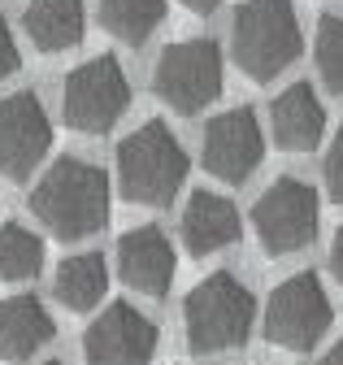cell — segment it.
Here are the masks:
<instances>
[{
	"label": "cell",
	"instance_id": "cell-23",
	"mask_svg": "<svg viewBox=\"0 0 343 365\" xmlns=\"http://www.w3.org/2000/svg\"><path fill=\"white\" fill-rule=\"evenodd\" d=\"M330 274H334L339 287H343V226H339L334 240H330Z\"/></svg>",
	"mask_w": 343,
	"mask_h": 365
},
{
	"label": "cell",
	"instance_id": "cell-13",
	"mask_svg": "<svg viewBox=\"0 0 343 365\" xmlns=\"http://www.w3.org/2000/svg\"><path fill=\"white\" fill-rule=\"evenodd\" d=\"M179 235H183V248L191 257H209V252L231 248L243 235V222H239V209L226 196H218V192H196L187 200V209H183Z\"/></svg>",
	"mask_w": 343,
	"mask_h": 365
},
{
	"label": "cell",
	"instance_id": "cell-7",
	"mask_svg": "<svg viewBox=\"0 0 343 365\" xmlns=\"http://www.w3.org/2000/svg\"><path fill=\"white\" fill-rule=\"evenodd\" d=\"M330 317L334 309L322 279L313 269H300L287 283H278L274 296L265 300V339L287 352H309L330 331Z\"/></svg>",
	"mask_w": 343,
	"mask_h": 365
},
{
	"label": "cell",
	"instance_id": "cell-9",
	"mask_svg": "<svg viewBox=\"0 0 343 365\" xmlns=\"http://www.w3.org/2000/svg\"><path fill=\"white\" fill-rule=\"evenodd\" d=\"M157 356V327L135 304H109L83 335V361L88 365H152Z\"/></svg>",
	"mask_w": 343,
	"mask_h": 365
},
{
	"label": "cell",
	"instance_id": "cell-6",
	"mask_svg": "<svg viewBox=\"0 0 343 365\" xmlns=\"http://www.w3.org/2000/svg\"><path fill=\"white\" fill-rule=\"evenodd\" d=\"M126 105H131V78L109 53L74 66L61 83V118L83 135H105L126 113Z\"/></svg>",
	"mask_w": 343,
	"mask_h": 365
},
{
	"label": "cell",
	"instance_id": "cell-25",
	"mask_svg": "<svg viewBox=\"0 0 343 365\" xmlns=\"http://www.w3.org/2000/svg\"><path fill=\"white\" fill-rule=\"evenodd\" d=\"M322 365H343V335H339V344H334V348L322 356Z\"/></svg>",
	"mask_w": 343,
	"mask_h": 365
},
{
	"label": "cell",
	"instance_id": "cell-17",
	"mask_svg": "<svg viewBox=\"0 0 343 365\" xmlns=\"http://www.w3.org/2000/svg\"><path fill=\"white\" fill-rule=\"evenodd\" d=\"M105 287H109V265H105L100 252L65 257L53 274V296L74 313H92L105 300Z\"/></svg>",
	"mask_w": 343,
	"mask_h": 365
},
{
	"label": "cell",
	"instance_id": "cell-14",
	"mask_svg": "<svg viewBox=\"0 0 343 365\" xmlns=\"http://www.w3.org/2000/svg\"><path fill=\"white\" fill-rule=\"evenodd\" d=\"M270 130L283 153H309L326 130V109L317 101V91L309 83H291L270 105Z\"/></svg>",
	"mask_w": 343,
	"mask_h": 365
},
{
	"label": "cell",
	"instance_id": "cell-12",
	"mask_svg": "<svg viewBox=\"0 0 343 365\" xmlns=\"http://www.w3.org/2000/svg\"><path fill=\"white\" fill-rule=\"evenodd\" d=\"M117 274L126 287H135L139 296H152L161 300L169 292L179 274V257H174V244L161 226H131L122 240H117Z\"/></svg>",
	"mask_w": 343,
	"mask_h": 365
},
{
	"label": "cell",
	"instance_id": "cell-24",
	"mask_svg": "<svg viewBox=\"0 0 343 365\" xmlns=\"http://www.w3.org/2000/svg\"><path fill=\"white\" fill-rule=\"evenodd\" d=\"M179 5H187L191 14H213V9L222 5V0H179Z\"/></svg>",
	"mask_w": 343,
	"mask_h": 365
},
{
	"label": "cell",
	"instance_id": "cell-19",
	"mask_svg": "<svg viewBox=\"0 0 343 365\" xmlns=\"http://www.w3.org/2000/svg\"><path fill=\"white\" fill-rule=\"evenodd\" d=\"M39 269H44V240L22 222H5L0 226V279L26 283Z\"/></svg>",
	"mask_w": 343,
	"mask_h": 365
},
{
	"label": "cell",
	"instance_id": "cell-8",
	"mask_svg": "<svg viewBox=\"0 0 343 365\" xmlns=\"http://www.w3.org/2000/svg\"><path fill=\"white\" fill-rule=\"evenodd\" d=\"M317 209L322 205H317V192L309 182L283 174L278 182H270L261 192V200L252 205V231L261 240V248L274 252V257L300 252L317 235Z\"/></svg>",
	"mask_w": 343,
	"mask_h": 365
},
{
	"label": "cell",
	"instance_id": "cell-10",
	"mask_svg": "<svg viewBox=\"0 0 343 365\" xmlns=\"http://www.w3.org/2000/svg\"><path fill=\"white\" fill-rule=\"evenodd\" d=\"M48 144H53V122L35 91H14L0 101V174L31 178L35 165L48 157Z\"/></svg>",
	"mask_w": 343,
	"mask_h": 365
},
{
	"label": "cell",
	"instance_id": "cell-18",
	"mask_svg": "<svg viewBox=\"0 0 343 365\" xmlns=\"http://www.w3.org/2000/svg\"><path fill=\"white\" fill-rule=\"evenodd\" d=\"M100 22L113 39L139 43L165 22V0H100Z\"/></svg>",
	"mask_w": 343,
	"mask_h": 365
},
{
	"label": "cell",
	"instance_id": "cell-4",
	"mask_svg": "<svg viewBox=\"0 0 343 365\" xmlns=\"http://www.w3.org/2000/svg\"><path fill=\"white\" fill-rule=\"evenodd\" d=\"M252 317H256L252 292L226 269L209 274L183 300V331H187L191 352H200V356L235 352L252 331Z\"/></svg>",
	"mask_w": 343,
	"mask_h": 365
},
{
	"label": "cell",
	"instance_id": "cell-15",
	"mask_svg": "<svg viewBox=\"0 0 343 365\" xmlns=\"http://www.w3.org/2000/svg\"><path fill=\"white\" fill-rule=\"evenodd\" d=\"M57 335L48 309L35 296L0 300V361H26Z\"/></svg>",
	"mask_w": 343,
	"mask_h": 365
},
{
	"label": "cell",
	"instance_id": "cell-22",
	"mask_svg": "<svg viewBox=\"0 0 343 365\" xmlns=\"http://www.w3.org/2000/svg\"><path fill=\"white\" fill-rule=\"evenodd\" d=\"M18 66H22V53H18V39H14L9 22L0 18V83H5L9 74H18Z\"/></svg>",
	"mask_w": 343,
	"mask_h": 365
},
{
	"label": "cell",
	"instance_id": "cell-21",
	"mask_svg": "<svg viewBox=\"0 0 343 365\" xmlns=\"http://www.w3.org/2000/svg\"><path fill=\"white\" fill-rule=\"evenodd\" d=\"M326 192H330V200H339L343 205V130L334 135V144H330V153H326Z\"/></svg>",
	"mask_w": 343,
	"mask_h": 365
},
{
	"label": "cell",
	"instance_id": "cell-1",
	"mask_svg": "<svg viewBox=\"0 0 343 365\" xmlns=\"http://www.w3.org/2000/svg\"><path fill=\"white\" fill-rule=\"evenodd\" d=\"M31 213L57 240H88L109 222V178L83 157H61L44 170L31 192Z\"/></svg>",
	"mask_w": 343,
	"mask_h": 365
},
{
	"label": "cell",
	"instance_id": "cell-26",
	"mask_svg": "<svg viewBox=\"0 0 343 365\" xmlns=\"http://www.w3.org/2000/svg\"><path fill=\"white\" fill-rule=\"evenodd\" d=\"M44 365H57V361H44Z\"/></svg>",
	"mask_w": 343,
	"mask_h": 365
},
{
	"label": "cell",
	"instance_id": "cell-11",
	"mask_svg": "<svg viewBox=\"0 0 343 365\" xmlns=\"http://www.w3.org/2000/svg\"><path fill=\"white\" fill-rule=\"evenodd\" d=\"M265 157V135L252 109H226L204 126V148L200 161L213 178L222 182H243Z\"/></svg>",
	"mask_w": 343,
	"mask_h": 365
},
{
	"label": "cell",
	"instance_id": "cell-5",
	"mask_svg": "<svg viewBox=\"0 0 343 365\" xmlns=\"http://www.w3.org/2000/svg\"><path fill=\"white\" fill-rule=\"evenodd\" d=\"M152 91L165 109L200 113L222 96V48L213 39H179L157 57Z\"/></svg>",
	"mask_w": 343,
	"mask_h": 365
},
{
	"label": "cell",
	"instance_id": "cell-16",
	"mask_svg": "<svg viewBox=\"0 0 343 365\" xmlns=\"http://www.w3.org/2000/svg\"><path fill=\"white\" fill-rule=\"evenodd\" d=\"M22 31L39 53H65L88 31L83 0H31L22 14Z\"/></svg>",
	"mask_w": 343,
	"mask_h": 365
},
{
	"label": "cell",
	"instance_id": "cell-2",
	"mask_svg": "<svg viewBox=\"0 0 343 365\" xmlns=\"http://www.w3.org/2000/svg\"><path fill=\"white\" fill-rule=\"evenodd\" d=\"M305 48L300 35V18L291 0H243L231 22V57L235 66L256 78L270 83L278 78Z\"/></svg>",
	"mask_w": 343,
	"mask_h": 365
},
{
	"label": "cell",
	"instance_id": "cell-3",
	"mask_svg": "<svg viewBox=\"0 0 343 365\" xmlns=\"http://www.w3.org/2000/svg\"><path fill=\"white\" fill-rule=\"evenodd\" d=\"M187 178V153L165 122H144L117 144V187L131 205H169Z\"/></svg>",
	"mask_w": 343,
	"mask_h": 365
},
{
	"label": "cell",
	"instance_id": "cell-20",
	"mask_svg": "<svg viewBox=\"0 0 343 365\" xmlns=\"http://www.w3.org/2000/svg\"><path fill=\"white\" fill-rule=\"evenodd\" d=\"M313 57H317V74H322L326 91L343 96V18H339V14H326V18L317 22Z\"/></svg>",
	"mask_w": 343,
	"mask_h": 365
}]
</instances>
